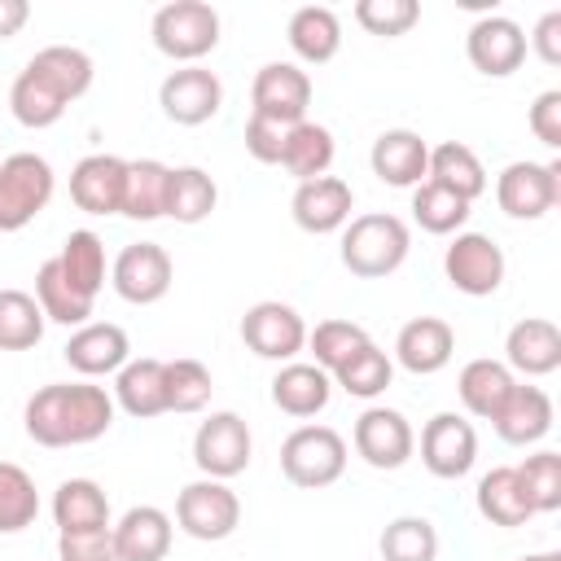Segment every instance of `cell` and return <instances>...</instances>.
Instances as JSON below:
<instances>
[{"instance_id":"cell-1","label":"cell","mask_w":561,"mask_h":561,"mask_svg":"<svg viewBox=\"0 0 561 561\" xmlns=\"http://www.w3.org/2000/svg\"><path fill=\"white\" fill-rule=\"evenodd\" d=\"M26 438L39 447H83L110 434L114 394L92 381H53L39 386L22 408Z\"/></svg>"},{"instance_id":"cell-2","label":"cell","mask_w":561,"mask_h":561,"mask_svg":"<svg viewBox=\"0 0 561 561\" xmlns=\"http://www.w3.org/2000/svg\"><path fill=\"white\" fill-rule=\"evenodd\" d=\"M408 250H412V232L390 210L355 215L342 228V267L351 276H359V280H381V276L399 272Z\"/></svg>"},{"instance_id":"cell-3","label":"cell","mask_w":561,"mask_h":561,"mask_svg":"<svg viewBox=\"0 0 561 561\" xmlns=\"http://www.w3.org/2000/svg\"><path fill=\"white\" fill-rule=\"evenodd\" d=\"M149 35H153V48L162 57L197 66L219 44V13L206 0H171V4H162L153 13Z\"/></svg>"},{"instance_id":"cell-4","label":"cell","mask_w":561,"mask_h":561,"mask_svg":"<svg viewBox=\"0 0 561 561\" xmlns=\"http://www.w3.org/2000/svg\"><path fill=\"white\" fill-rule=\"evenodd\" d=\"M57 175L48 158L22 149L0 158V232H22L48 202H53Z\"/></svg>"},{"instance_id":"cell-5","label":"cell","mask_w":561,"mask_h":561,"mask_svg":"<svg viewBox=\"0 0 561 561\" xmlns=\"http://www.w3.org/2000/svg\"><path fill=\"white\" fill-rule=\"evenodd\" d=\"M280 473L302 491L333 486L346 473V438L329 425H298L280 443Z\"/></svg>"},{"instance_id":"cell-6","label":"cell","mask_w":561,"mask_h":561,"mask_svg":"<svg viewBox=\"0 0 561 561\" xmlns=\"http://www.w3.org/2000/svg\"><path fill=\"white\" fill-rule=\"evenodd\" d=\"M175 526L188 539L219 543L241 526V500H237V491L228 482L197 478V482L180 486V495H175Z\"/></svg>"},{"instance_id":"cell-7","label":"cell","mask_w":561,"mask_h":561,"mask_svg":"<svg viewBox=\"0 0 561 561\" xmlns=\"http://www.w3.org/2000/svg\"><path fill=\"white\" fill-rule=\"evenodd\" d=\"M495 202L508 219H543L561 202V162H508L495 175Z\"/></svg>"},{"instance_id":"cell-8","label":"cell","mask_w":561,"mask_h":561,"mask_svg":"<svg viewBox=\"0 0 561 561\" xmlns=\"http://www.w3.org/2000/svg\"><path fill=\"white\" fill-rule=\"evenodd\" d=\"M250 451H254V438H250L245 416H237V412H210L193 434V465L202 469V478L228 482V478L245 473Z\"/></svg>"},{"instance_id":"cell-9","label":"cell","mask_w":561,"mask_h":561,"mask_svg":"<svg viewBox=\"0 0 561 561\" xmlns=\"http://www.w3.org/2000/svg\"><path fill=\"white\" fill-rule=\"evenodd\" d=\"M307 110H311V75L302 66H294V61L259 66V75L250 83V114L294 127L307 118Z\"/></svg>"},{"instance_id":"cell-10","label":"cell","mask_w":561,"mask_h":561,"mask_svg":"<svg viewBox=\"0 0 561 561\" xmlns=\"http://www.w3.org/2000/svg\"><path fill=\"white\" fill-rule=\"evenodd\" d=\"M443 272L451 280V289L469 294V298H491L504 285V250L486 237V232H456L451 245L443 250Z\"/></svg>"},{"instance_id":"cell-11","label":"cell","mask_w":561,"mask_h":561,"mask_svg":"<svg viewBox=\"0 0 561 561\" xmlns=\"http://www.w3.org/2000/svg\"><path fill=\"white\" fill-rule=\"evenodd\" d=\"M171 276H175L171 254L158 241H131V245H123L118 259H114V267H110L114 294L123 302H131V307H149V302L167 298Z\"/></svg>"},{"instance_id":"cell-12","label":"cell","mask_w":561,"mask_h":561,"mask_svg":"<svg viewBox=\"0 0 561 561\" xmlns=\"http://www.w3.org/2000/svg\"><path fill=\"white\" fill-rule=\"evenodd\" d=\"M351 443H355L359 460L373 469H403L416 451V434H412L408 416L399 408H386V403H373L359 412Z\"/></svg>"},{"instance_id":"cell-13","label":"cell","mask_w":561,"mask_h":561,"mask_svg":"<svg viewBox=\"0 0 561 561\" xmlns=\"http://www.w3.org/2000/svg\"><path fill=\"white\" fill-rule=\"evenodd\" d=\"M241 342L259 355V359H276L289 364L302 346H307V324L302 316L280 302V298H263L241 316Z\"/></svg>"},{"instance_id":"cell-14","label":"cell","mask_w":561,"mask_h":561,"mask_svg":"<svg viewBox=\"0 0 561 561\" xmlns=\"http://www.w3.org/2000/svg\"><path fill=\"white\" fill-rule=\"evenodd\" d=\"M478 460V434L473 425L460 416V412H434L421 430V465L443 478V482H456L473 469Z\"/></svg>"},{"instance_id":"cell-15","label":"cell","mask_w":561,"mask_h":561,"mask_svg":"<svg viewBox=\"0 0 561 561\" xmlns=\"http://www.w3.org/2000/svg\"><path fill=\"white\" fill-rule=\"evenodd\" d=\"M158 105H162V114H167L171 123H180V127H202V123H210V118L219 114V105H224V83H219V75L206 70V66H180V70H171V75L162 79Z\"/></svg>"},{"instance_id":"cell-16","label":"cell","mask_w":561,"mask_h":561,"mask_svg":"<svg viewBox=\"0 0 561 561\" xmlns=\"http://www.w3.org/2000/svg\"><path fill=\"white\" fill-rule=\"evenodd\" d=\"M465 53H469V61H473L478 75H486V79H508V75L522 70V61H526V31H522L513 18H504V13H486V18H478V22L469 26Z\"/></svg>"},{"instance_id":"cell-17","label":"cell","mask_w":561,"mask_h":561,"mask_svg":"<svg viewBox=\"0 0 561 561\" xmlns=\"http://www.w3.org/2000/svg\"><path fill=\"white\" fill-rule=\"evenodd\" d=\"M351 210H355V193H351V184H346L342 175L307 180V184H298L294 197H289L294 224H298L302 232H316V237L346 228V224H351Z\"/></svg>"},{"instance_id":"cell-18","label":"cell","mask_w":561,"mask_h":561,"mask_svg":"<svg viewBox=\"0 0 561 561\" xmlns=\"http://www.w3.org/2000/svg\"><path fill=\"white\" fill-rule=\"evenodd\" d=\"M66 364L79 373V377H110L118 373L127 359H131V342L123 333V324H110V320H88L79 324L66 346H61Z\"/></svg>"},{"instance_id":"cell-19","label":"cell","mask_w":561,"mask_h":561,"mask_svg":"<svg viewBox=\"0 0 561 561\" xmlns=\"http://www.w3.org/2000/svg\"><path fill=\"white\" fill-rule=\"evenodd\" d=\"M368 167L381 184L390 188H416L425 184V167H430V145L421 140V131L412 127H390L373 140L368 149Z\"/></svg>"},{"instance_id":"cell-20","label":"cell","mask_w":561,"mask_h":561,"mask_svg":"<svg viewBox=\"0 0 561 561\" xmlns=\"http://www.w3.org/2000/svg\"><path fill=\"white\" fill-rule=\"evenodd\" d=\"M123 180H127V158H118V153H88L70 171V202L83 215H118Z\"/></svg>"},{"instance_id":"cell-21","label":"cell","mask_w":561,"mask_h":561,"mask_svg":"<svg viewBox=\"0 0 561 561\" xmlns=\"http://www.w3.org/2000/svg\"><path fill=\"white\" fill-rule=\"evenodd\" d=\"M456 355V329L438 316H416L399 329L394 337V359L399 368L416 373V377H430V373H443Z\"/></svg>"},{"instance_id":"cell-22","label":"cell","mask_w":561,"mask_h":561,"mask_svg":"<svg viewBox=\"0 0 561 561\" xmlns=\"http://www.w3.org/2000/svg\"><path fill=\"white\" fill-rule=\"evenodd\" d=\"M504 364L517 377H548L561 368V329L543 316H526L504 337Z\"/></svg>"},{"instance_id":"cell-23","label":"cell","mask_w":561,"mask_h":561,"mask_svg":"<svg viewBox=\"0 0 561 561\" xmlns=\"http://www.w3.org/2000/svg\"><path fill=\"white\" fill-rule=\"evenodd\" d=\"M110 535H114L118 561H167L175 526L158 504H136L110 526Z\"/></svg>"},{"instance_id":"cell-24","label":"cell","mask_w":561,"mask_h":561,"mask_svg":"<svg viewBox=\"0 0 561 561\" xmlns=\"http://www.w3.org/2000/svg\"><path fill=\"white\" fill-rule=\"evenodd\" d=\"M53 522L57 535H88V530H110V495L92 478H66L53 491Z\"/></svg>"},{"instance_id":"cell-25","label":"cell","mask_w":561,"mask_h":561,"mask_svg":"<svg viewBox=\"0 0 561 561\" xmlns=\"http://www.w3.org/2000/svg\"><path fill=\"white\" fill-rule=\"evenodd\" d=\"M491 425H495V434H500L504 443H513V447L539 443V438L552 430V399H548V390L517 381Z\"/></svg>"},{"instance_id":"cell-26","label":"cell","mask_w":561,"mask_h":561,"mask_svg":"<svg viewBox=\"0 0 561 561\" xmlns=\"http://www.w3.org/2000/svg\"><path fill=\"white\" fill-rule=\"evenodd\" d=\"M329 394H333V377L320 368V364H280V373L272 377V403L285 412V416H316L329 408Z\"/></svg>"},{"instance_id":"cell-27","label":"cell","mask_w":561,"mask_h":561,"mask_svg":"<svg viewBox=\"0 0 561 561\" xmlns=\"http://www.w3.org/2000/svg\"><path fill=\"white\" fill-rule=\"evenodd\" d=\"M513 386H517V377L508 373V364L504 359H486V355L469 359L460 368V377H456V394H460L465 412H473L478 421H495V412L504 408Z\"/></svg>"},{"instance_id":"cell-28","label":"cell","mask_w":561,"mask_h":561,"mask_svg":"<svg viewBox=\"0 0 561 561\" xmlns=\"http://www.w3.org/2000/svg\"><path fill=\"white\" fill-rule=\"evenodd\" d=\"M425 180L438 184V188H447V193H456V197H465L469 206L486 193V167H482V158H478L469 145H460V140H443V145L430 149Z\"/></svg>"},{"instance_id":"cell-29","label":"cell","mask_w":561,"mask_h":561,"mask_svg":"<svg viewBox=\"0 0 561 561\" xmlns=\"http://www.w3.org/2000/svg\"><path fill=\"white\" fill-rule=\"evenodd\" d=\"M114 408H123L136 421L162 416L167 412V399H162V359H153V355L127 359L114 373Z\"/></svg>"},{"instance_id":"cell-30","label":"cell","mask_w":561,"mask_h":561,"mask_svg":"<svg viewBox=\"0 0 561 561\" xmlns=\"http://www.w3.org/2000/svg\"><path fill=\"white\" fill-rule=\"evenodd\" d=\"M26 70L39 75L66 105L79 101V96L92 88V75H96L92 57H88L83 48H75V44H48V48H39V53L26 61Z\"/></svg>"},{"instance_id":"cell-31","label":"cell","mask_w":561,"mask_h":561,"mask_svg":"<svg viewBox=\"0 0 561 561\" xmlns=\"http://www.w3.org/2000/svg\"><path fill=\"white\" fill-rule=\"evenodd\" d=\"M167 188H171V167L158 158H136L127 162V180H123V206L118 215L149 224L167 215Z\"/></svg>"},{"instance_id":"cell-32","label":"cell","mask_w":561,"mask_h":561,"mask_svg":"<svg viewBox=\"0 0 561 561\" xmlns=\"http://www.w3.org/2000/svg\"><path fill=\"white\" fill-rule=\"evenodd\" d=\"M289 48L307 61V66H324L337 57L342 48V22L329 4H302L289 18Z\"/></svg>"},{"instance_id":"cell-33","label":"cell","mask_w":561,"mask_h":561,"mask_svg":"<svg viewBox=\"0 0 561 561\" xmlns=\"http://www.w3.org/2000/svg\"><path fill=\"white\" fill-rule=\"evenodd\" d=\"M333 153H337L333 131H329L324 123L302 118V123H294V127L285 131V158H280V167H285V171H289L298 184H307V180L329 175Z\"/></svg>"},{"instance_id":"cell-34","label":"cell","mask_w":561,"mask_h":561,"mask_svg":"<svg viewBox=\"0 0 561 561\" xmlns=\"http://www.w3.org/2000/svg\"><path fill=\"white\" fill-rule=\"evenodd\" d=\"M473 500H478V513H482L491 526H504V530L526 526V522L535 517L530 504H526V495H522V482H517L513 465H495L491 473H482Z\"/></svg>"},{"instance_id":"cell-35","label":"cell","mask_w":561,"mask_h":561,"mask_svg":"<svg viewBox=\"0 0 561 561\" xmlns=\"http://www.w3.org/2000/svg\"><path fill=\"white\" fill-rule=\"evenodd\" d=\"M35 302H39L44 320L66 324V329H79V324H88V316H92V302H96V298L79 294V289L61 276L57 259H44V263H39V272H35Z\"/></svg>"},{"instance_id":"cell-36","label":"cell","mask_w":561,"mask_h":561,"mask_svg":"<svg viewBox=\"0 0 561 561\" xmlns=\"http://www.w3.org/2000/svg\"><path fill=\"white\" fill-rule=\"evenodd\" d=\"M57 267H61V276H66L79 294L96 298L101 285H105V241H101L92 228H75V232L61 241Z\"/></svg>"},{"instance_id":"cell-37","label":"cell","mask_w":561,"mask_h":561,"mask_svg":"<svg viewBox=\"0 0 561 561\" xmlns=\"http://www.w3.org/2000/svg\"><path fill=\"white\" fill-rule=\"evenodd\" d=\"M219 202V184L202 167H171V188H167V219L175 224H202L210 219Z\"/></svg>"},{"instance_id":"cell-38","label":"cell","mask_w":561,"mask_h":561,"mask_svg":"<svg viewBox=\"0 0 561 561\" xmlns=\"http://www.w3.org/2000/svg\"><path fill=\"white\" fill-rule=\"evenodd\" d=\"M215 394V377L202 359H162V399L167 412H202Z\"/></svg>"},{"instance_id":"cell-39","label":"cell","mask_w":561,"mask_h":561,"mask_svg":"<svg viewBox=\"0 0 561 561\" xmlns=\"http://www.w3.org/2000/svg\"><path fill=\"white\" fill-rule=\"evenodd\" d=\"M44 311L26 289H0V351H31L44 337Z\"/></svg>"},{"instance_id":"cell-40","label":"cell","mask_w":561,"mask_h":561,"mask_svg":"<svg viewBox=\"0 0 561 561\" xmlns=\"http://www.w3.org/2000/svg\"><path fill=\"white\" fill-rule=\"evenodd\" d=\"M390 381H394V359H390L377 342L359 346V351L333 373V386H342L351 399H377V394H386Z\"/></svg>"},{"instance_id":"cell-41","label":"cell","mask_w":561,"mask_h":561,"mask_svg":"<svg viewBox=\"0 0 561 561\" xmlns=\"http://www.w3.org/2000/svg\"><path fill=\"white\" fill-rule=\"evenodd\" d=\"M35 517H39L35 478L22 465L0 460V535H18V530L35 526Z\"/></svg>"},{"instance_id":"cell-42","label":"cell","mask_w":561,"mask_h":561,"mask_svg":"<svg viewBox=\"0 0 561 561\" xmlns=\"http://www.w3.org/2000/svg\"><path fill=\"white\" fill-rule=\"evenodd\" d=\"M9 110H13V118H18L22 127L39 131V127H53V123L66 114V101H61L39 75H31V70L22 66L18 79H13V88H9Z\"/></svg>"},{"instance_id":"cell-43","label":"cell","mask_w":561,"mask_h":561,"mask_svg":"<svg viewBox=\"0 0 561 561\" xmlns=\"http://www.w3.org/2000/svg\"><path fill=\"white\" fill-rule=\"evenodd\" d=\"M377 548H381V561H438V530L430 517L408 513L381 530Z\"/></svg>"},{"instance_id":"cell-44","label":"cell","mask_w":561,"mask_h":561,"mask_svg":"<svg viewBox=\"0 0 561 561\" xmlns=\"http://www.w3.org/2000/svg\"><path fill=\"white\" fill-rule=\"evenodd\" d=\"M412 219H416L425 232H434V237H451V232H465V224H469V202L425 180V184L412 188Z\"/></svg>"},{"instance_id":"cell-45","label":"cell","mask_w":561,"mask_h":561,"mask_svg":"<svg viewBox=\"0 0 561 561\" xmlns=\"http://www.w3.org/2000/svg\"><path fill=\"white\" fill-rule=\"evenodd\" d=\"M368 329L355 324V320H320L316 329H307V351L316 355V364L333 377L359 346H368Z\"/></svg>"},{"instance_id":"cell-46","label":"cell","mask_w":561,"mask_h":561,"mask_svg":"<svg viewBox=\"0 0 561 561\" xmlns=\"http://www.w3.org/2000/svg\"><path fill=\"white\" fill-rule=\"evenodd\" d=\"M513 473H517L522 495H526L535 517L561 508V456L557 451H535L522 465H513Z\"/></svg>"},{"instance_id":"cell-47","label":"cell","mask_w":561,"mask_h":561,"mask_svg":"<svg viewBox=\"0 0 561 561\" xmlns=\"http://www.w3.org/2000/svg\"><path fill=\"white\" fill-rule=\"evenodd\" d=\"M355 22L368 31V35H408L416 22H421V4L416 0H359L355 4Z\"/></svg>"},{"instance_id":"cell-48","label":"cell","mask_w":561,"mask_h":561,"mask_svg":"<svg viewBox=\"0 0 561 561\" xmlns=\"http://www.w3.org/2000/svg\"><path fill=\"white\" fill-rule=\"evenodd\" d=\"M285 131H289V127L250 114V118H245V153H250L254 162H263V167H280V158H285Z\"/></svg>"},{"instance_id":"cell-49","label":"cell","mask_w":561,"mask_h":561,"mask_svg":"<svg viewBox=\"0 0 561 561\" xmlns=\"http://www.w3.org/2000/svg\"><path fill=\"white\" fill-rule=\"evenodd\" d=\"M57 561H118L110 530L88 535H57Z\"/></svg>"},{"instance_id":"cell-50","label":"cell","mask_w":561,"mask_h":561,"mask_svg":"<svg viewBox=\"0 0 561 561\" xmlns=\"http://www.w3.org/2000/svg\"><path fill=\"white\" fill-rule=\"evenodd\" d=\"M530 131H535L539 145L561 149V92L557 88H548V92L535 96V105H530Z\"/></svg>"},{"instance_id":"cell-51","label":"cell","mask_w":561,"mask_h":561,"mask_svg":"<svg viewBox=\"0 0 561 561\" xmlns=\"http://www.w3.org/2000/svg\"><path fill=\"white\" fill-rule=\"evenodd\" d=\"M526 44L539 53L543 66H561V9H548V13L535 22V31L526 35Z\"/></svg>"},{"instance_id":"cell-52","label":"cell","mask_w":561,"mask_h":561,"mask_svg":"<svg viewBox=\"0 0 561 561\" xmlns=\"http://www.w3.org/2000/svg\"><path fill=\"white\" fill-rule=\"evenodd\" d=\"M31 18V4L26 0H0V39H13Z\"/></svg>"},{"instance_id":"cell-53","label":"cell","mask_w":561,"mask_h":561,"mask_svg":"<svg viewBox=\"0 0 561 561\" xmlns=\"http://www.w3.org/2000/svg\"><path fill=\"white\" fill-rule=\"evenodd\" d=\"M517 561H561L557 552H530V557H517Z\"/></svg>"}]
</instances>
